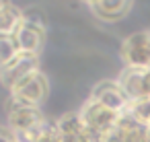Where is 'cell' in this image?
<instances>
[{
    "label": "cell",
    "instance_id": "6da1fadb",
    "mask_svg": "<svg viewBox=\"0 0 150 142\" xmlns=\"http://www.w3.org/2000/svg\"><path fill=\"white\" fill-rule=\"evenodd\" d=\"M119 115L121 113H117V111L101 105L99 101H95L91 97L86 99V103L78 111V117L82 121V128L91 136L93 142H105L111 136V132L117 128Z\"/></svg>",
    "mask_w": 150,
    "mask_h": 142
},
{
    "label": "cell",
    "instance_id": "7a4b0ae2",
    "mask_svg": "<svg viewBox=\"0 0 150 142\" xmlns=\"http://www.w3.org/2000/svg\"><path fill=\"white\" fill-rule=\"evenodd\" d=\"M6 119H8V128L13 130V134L17 138L39 130L47 121L45 115L41 113V107L23 105V103H19L11 97L6 101Z\"/></svg>",
    "mask_w": 150,
    "mask_h": 142
},
{
    "label": "cell",
    "instance_id": "3957f363",
    "mask_svg": "<svg viewBox=\"0 0 150 142\" xmlns=\"http://www.w3.org/2000/svg\"><path fill=\"white\" fill-rule=\"evenodd\" d=\"M47 78L41 70L31 72L29 76H25L23 80H19L13 89H11V99L23 103V105H35L41 107V103L47 97Z\"/></svg>",
    "mask_w": 150,
    "mask_h": 142
},
{
    "label": "cell",
    "instance_id": "277c9868",
    "mask_svg": "<svg viewBox=\"0 0 150 142\" xmlns=\"http://www.w3.org/2000/svg\"><path fill=\"white\" fill-rule=\"evenodd\" d=\"M121 60L125 68L150 70V31H138L123 39Z\"/></svg>",
    "mask_w": 150,
    "mask_h": 142
},
{
    "label": "cell",
    "instance_id": "5b68a950",
    "mask_svg": "<svg viewBox=\"0 0 150 142\" xmlns=\"http://www.w3.org/2000/svg\"><path fill=\"white\" fill-rule=\"evenodd\" d=\"M13 37H15V43H17L19 52L39 56V52L43 48V41H45V25L39 19H33V17L25 15L23 23L13 33Z\"/></svg>",
    "mask_w": 150,
    "mask_h": 142
},
{
    "label": "cell",
    "instance_id": "8992f818",
    "mask_svg": "<svg viewBox=\"0 0 150 142\" xmlns=\"http://www.w3.org/2000/svg\"><path fill=\"white\" fill-rule=\"evenodd\" d=\"M35 70H39V56L19 52L4 68H0V82L11 91L19 80H23L25 76H29Z\"/></svg>",
    "mask_w": 150,
    "mask_h": 142
},
{
    "label": "cell",
    "instance_id": "52a82bcc",
    "mask_svg": "<svg viewBox=\"0 0 150 142\" xmlns=\"http://www.w3.org/2000/svg\"><path fill=\"white\" fill-rule=\"evenodd\" d=\"M91 99L99 101L101 105H105V107H109V109H113L117 113L125 111L127 105H129V101H127V97L121 91V87H119L117 80H103V82H99L93 89Z\"/></svg>",
    "mask_w": 150,
    "mask_h": 142
},
{
    "label": "cell",
    "instance_id": "ba28073f",
    "mask_svg": "<svg viewBox=\"0 0 150 142\" xmlns=\"http://www.w3.org/2000/svg\"><path fill=\"white\" fill-rule=\"evenodd\" d=\"M132 2L134 0H93L88 4V9L93 11V15L99 21L115 23V21H121L129 13Z\"/></svg>",
    "mask_w": 150,
    "mask_h": 142
},
{
    "label": "cell",
    "instance_id": "9c48e42d",
    "mask_svg": "<svg viewBox=\"0 0 150 142\" xmlns=\"http://www.w3.org/2000/svg\"><path fill=\"white\" fill-rule=\"evenodd\" d=\"M25 19V13L21 9H17L13 2L8 6H4L2 11H0V35H13L19 25L23 23Z\"/></svg>",
    "mask_w": 150,
    "mask_h": 142
},
{
    "label": "cell",
    "instance_id": "30bf717a",
    "mask_svg": "<svg viewBox=\"0 0 150 142\" xmlns=\"http://www.w3.org/2000/svg\"><path fill=\"white\" fill-rule=\"evenodd\" d=\"M17 54H19V48L15 43V37L13 35H0V68H4Z\"/></svg>",
    "mask_w": 150,
    "mask_h": 142
},
{
    "label": "cell",
    "instance_id": "8fae6325",
    "mask_svg": "<svg viewBox=\"0 0 150 142\" xmlns=\"http://www.w3.org/2000/svg\"><path fill=\"white\" fill-rule=\"evenodd\" d=\"M0 142H17V136L13 134V130L6 128H0Z\"/></svg>",
    "mask_w": 150,
    "mask_h": 142
},
{
    "label": "cell",
    "instance_id": "7c38bea8",
    "mask_svg": "<svg viewBox=\"0 0 150 142\" xmlns=\"http://www.w3.org/2000/svg\"><path fill=\"white\" fill-rule=\"evenodd\" d=\"M11 4V0H0V11H2L4 6H8Z\"/></svg>",
    "mask_w": 150,
    "mask_h": 142
}]
</instances>
